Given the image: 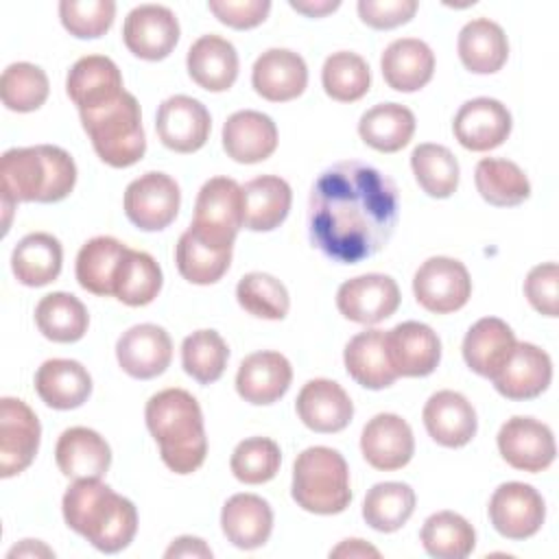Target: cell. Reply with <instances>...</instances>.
Instances as JSON below:
<instances>
[{"label": "cell", "mask_w": 559, "mask_h": 559, "mask_svg": "<svg viewBox=\"0 0 559 559\" xmlns=\"http://www.w3.org/2000/svg\"><path fill=\"white\" fill-rule=\"evenodd\" d=\"M293 500L308 513L334 515L349 507V467L341 452L312 445L297 454L293 465Z\"/></svg>", "instance_id": "6"}, {"label": "cell", "mask_w": 559, "mask_h": 559, "mask_svg": "<svg viewBox=\"0 0 559 559\" xmlns=\"http://www.w3.org/2000/svg\"><path fill=\"white\" fill-rule=\"evenodd\" d=\"M144 419L170 472L183 476L203 465L207 437L201 406L192 393L186 389H164L155 393L146 402Z\"/></svg>", "instance_id": "3"}, {"label": "cell", "mask_w": 559, "mask_h": 559, "mask_svg": "<svg viewBox=\"0 0 559 559\" xmlns=\"http://www.w3.org/2000/svg\"><path fill=\"white\" fill-rule=\"evenodd\" d=\"M411 168L419 188L432 199H448L459 188V162L443 144H417L411 153Z\"/></svg>", "instance_id": "45"}, {"label": "cell", "mask_w": 559, "mask_h": 559, "mask_svg": "<svg viewBox=\"0 0 559 559\" xmlns=\"http://www.w3.org/2000/svg\"><path fill=\"white\" fill-rule=\"evenodd\" d=\"M282 463L280 445L269 437H249L240 441L229 459L231 474L245 485L269 483Z\"/></svg>", "instance_id": "50"}, {"label": "cell", "mask_w": 559, "mask_h": 559, "mask_svg": "<svg viewBox=\"0 0 559 559\" xmlns=\"http://www.w3.org/2000/svg\"><path fill=\"white\" fill-rule=\"evenodd\" d=\"M96 155L111 168L133 166L144 157L146 135L140 103L127 90L98 107L79 111Z\"/></svg>", "instance_id": "5"}, {"label": "cell", "mask_w": 559, "mask_h": 559, "mask_svg": "<svg viewBox=\"0 0 559 559\" xmlns=\"http://www.w3.org/2000/svg\"><path fill=\"white\" fill-rule=\"evenodd\" d=\"M76 183V164L52 144L9 148L0 159V192L13 203H57Z\"/></svg>", "instance_id": "4"}, {"label": "cell", "mask_w": 559, "mask_h": 559, "mask_svg": "<svg viewBox=\"0 0 559 559\" xmlns=\"http://www.w3.org/2000/svg\"><path fill=\"white\" fill-rule=\"evenodd\" d=\"M347 373L365 389L380 391L397 380V373L389 360L386 332L365 330L349 338L343 352Z\"/></svg>", "instance_id": "33"}, {"label": "cell", "mask_w": 559, "mask_h": 559, "mask_svg": "<svg viewBox=\"0 0 559 559\" xmlns=\"http://www.w3.org/2000/svg\"><path fill=\"white\" fill-rule=\"evenodd\" d=\"M66 92L79 111L92 109L118 98L124 92L122 74L109 57L87 55L70 68Z\"/></svg>", "instance_id": "27"}, {"label": "cell", "mask_w": 559, "mask_h": 559, "mask_svg": "<svg viewBox=\"0 0 559 559\" xmlns=\"http://www.w3.org/2000/svg\"><path fill=\"white\" fill-rule=\"evenodd\" d=\"M413 293L417 304L428 312L448 314L467 304L472 295V280L463 262L435 255L415 271Z\"/></svg>", "instance_id": "9"}, {"label": "cell", "mask_w": 559, "mask_h": 559, "mask_svg": "<svg viewBox=\"0 0 559 559\" xmlns=\"http://www.w3.org/2000/svg\"><path fill=\"white\" fill-rule=\"evenodd\" d=\"M293 367L280 352H255L249 354L236 373L238 395L255 406L277 402L290 386Z\"/></svg>", "instance_id": "24"}, {"label": "cell", "mask_w": 559, "mask_h": 559, "mask_svg": "<svg viewBox=\"0 0 559 559\" xmlns=\"http://www.w3.org/2000/svg\"><path fill=\"white\" fill-rule=\"evenodd\" d=\"M500 456L515 469L544 472L552 465L557 445L552 430L535 417H511L498 430Z\"/></svg>", "instance_id": "12"}, {"label": "cell", "mask_w": 559, "mask_h": 559, "mask_svg": "<svg viewBox=\"0 0 559 559\" xmlns=\"http://www.w3.org/2000/svg\"><path fill=\"white\" fill-rule=\"evenodd\" d=\"M162 290V269L146 251L127 249L114 280V297L127 306H146Z\"/></svg>", "instance_id": "42"}, {"label": "cell", "mask_w": 559, "mask_h": 559, "mask_svg": "<svg viewBox=\"0 0 559 559\" xmlns=\"http://www.w3.org/2000/svg\"><path fill=\"white\" fill-rule=\"evenodd\" d=\"M330 557H380V550L362 539H345L330 550Z\"/></svg>", "instance_id": "57"}, {"label": "cell", "mask_w": 559, "mask_h": 559, "mask_svg": "<svg viewBox=\"0 0 559 559\" xmlns=\"http://www.w3.org/2000/svg\"><path fill=\"white\" fill-rule=\"evenodd\" d=\"M489 520L493 528L507 539L533 537L546 518V502L542 493L526 483H502L489 498Z\"/></svg>", "instance_id": "11"}, {"label": "cell", "mask_w": 559, "mask_h": 559, "mask_svg": "<svg viewBox=\"0 0 559 559\" xmlns=\"http://www.w3.org/2000/svg\"><path fill=\"white\" fill-rule=\"evenodd\" d=\"M524 295L528 304L544 317L559 314V266L557 262H544L528 271L524 280Z\"/></svg>", "instance_id": "52"}, {"label": "cell", "mask_w": 559, "mask_h": 559, "mask_svg": "<svg viewBox=\"0 0 559 559\" xmlns=\"http://www.w3.org/2000/svg\"><path fill=\"white\" fill-rule=\"evenodd\" d=\"M122 39L144 61L166 59L179 41L177 15L164 4H140L127 13Z\"/></svg>", "instance_id": "14"}, {"label": "cell", "mask_w": 559, "mask_h": 559, "mask_svg": "<svg viewBox=\"0 0 559 559\" xmlns=\"http://www.w3.org/2000/svg\"><path fill=\"white\" fill-rule=\"evenodd\" d=\"M421 419L432 441L443 448L467 445L478 428L474 406L467 402L465 395L450 389L437 391L428 397Z\"/></svg>", "instance_id": "23"}, {"label": "cell", "mask_w": 559, "mask_h": 559, "mask_svg": "<svg viewBox=\"0 0 559 559\" xmlns=\"http://www.w3.org/2000/svg\"><path fill=\"white\" fill-rule=\"evenodd\" d=\"M251 85L271 103L293 100L301 96L308 85L306 61L288 48H269L253 63Z\"/></svg>", "instance_id": "22"}, {"label": "cell", "mask_w": 559, "mask_h": 559, "mask_svg": "<svg viewBox=\"0 0 559 559\" xmlns=\"http://www.w3.org/2000/svg\"><path fill=\"white\" fill-rule=\"evenodd\" d=\"M55 461L61 474L72 480L103 478L111 465V448L96 430L74 426L61 432Z\"/></svg>", "instance_id": "26"}, {"label": "cell", "mask_w": 559, "mask_h": 559, "mask_svg": "<svg viewBox=\"0 0 559 559\" xmlns=\"http://www.w3.org/2000/svg\"><path fill=\"white\" fill-rule=\"evenodd\" d=\"M290 9L308 15V17H323L341 7L338 0H290Z\"/></svg>", "instance_id": "56"}, {"label": "cell", "mask_w": 559, "mask_h": 559, "mask_svg": "<svg viewBox=\"0 0 559 559\" xmlns=\"http://www.w3.org/2000/svg\"><path fill=\"white\" fill-rule=\"evenodd\" d=\"M234 245H214L188 227L175 247V262L183 280L207 286L218 282L231 264Z\"/></svg>", "instance_id": "36"}, {"label": "cell", "mask_w": 559, "mask_h": 559, "mask_svg": "<svg viewBox=\"0 0 559 559\" xmlns=\"http://www.w3.org/2000/svg\"><path fill=\"white\" fill-rule=\"evenodd\" d=\"M380 70L391 90L417 92L432 79L435 52L421 39L402 37L384 48Z\"/></svg>", "instance_id": "30"}, {"label": "cell", "mask_w": 559, "mask_h": 559, "mask_svg": "<svg viewBox=\"0 0 559 559\" xmlns=\"http://www.w3.org/2000/svg\"><path fill=\"white\" fill-rule=\"evenodd\" d=\"M360 452L365 461L382 472L404 467L415 452L413 430L395 413H378L371 417L360 435Z\"/></svg>", "instance_id": "19"}, {"label": "cell", "mask_w": 559, "mask_h": 559, "mask_svg": "<svg viewBox=\"0 0 559 559\" xmlns=\"http://www.w3.org/2000/svg\"><path fill=\"white\" fill-rule=\"evenodd\" d=\"M511 124V114L500 100L478 96L459 107L452 129L463 148L483 153L498 148L509 138Z\"/></svg>", "instance_id": "16"}, {"label": "cell", "mask_w": 559, "mask_h": 559, "mask_svg": "<svg viewBox=\"0 0 559 559\" xmlns=\"http://www.w3.org/2000/svg\"><path fill=\"white\" fill-rule=\"evenodd\" d=\"M459 59L474 74L498 72L509 57V41L502 26L489 17L469 20L459 33Z\"/></svg>", "instance_id": "34"}, {"label": "cell", "mask_w": 559, "mask_h": 559, "mask_svg": "<svg viewBox=\"0 0 559 559\" xmlns=\"http://www.w3.org/2000/svg\"><path fill=\"white\" fill-rule=\"evenodd\" d=\"M212 129V118L205 105L192 96L177 94L166 98L155 116V131L162 144L175 153L199 151Z\"/></svg>", "instance_id": "15"}, {"label": "cell", "mask_w": 559, "mask_h": 559, "mask_svg": "<svg viewBox=\"0 0 559 559\" xmlns=\"http://www.w3.org/2000/svg\"><path fill=\"white\" fill-rule=\"evenodd\" d=\"M61 242L46 231L26 234L11 253V269L20 284L37 288L55 282L61 273Z\"/></svg>", "instance_id": "35"}, {"label": "cell", "mask_w": 559, "mask_h": 559, "mask_svg": "<svg viewBox=\"0 0 559 559\" xmlns=\"http://www.w3.org/2000/svg\"><path fill=\"white\" fill-rule=\"evenodd\" d=\"M50 85L46 72L28 61H17L4 68L0 76V96L11 111H35L48 98Z\"/></svg>", "instance_id": "48"}, {"label": "cell", "mask_w": 559, "mask_h": 559, "mask_svg": "<svg viewBox=\"0 0 559 559\" xmlns=\"http://www.w3.org/2000/svg\"><path fill=\"white\" fill-rule=\"evenodd\" d=\"M190 79L207 92H225L238 76V52L221 35H201L186 57Z\"/></svg>", "instance_id": "31"}, {"label": "cell", "mask_w": 559, "mask_h": 559, "mask_svg": "<svg viewBox=\"0 0 559 559\" xmlns=\"http://www.w3.org/2000/svg\"><path fill=\"white\" fill-rule=\"evenodd\" d=\"M41 426L35 411L17 397L0 400V476L24 472L39 450Z\"/></svg>", "instance_id": "10"}, {"label": "cell", "mask_w": 559, "mask_h": 559, "mask_svg": "<svg viewBox=\"0 0 559 559\" xmlns=\"http://www.w3.org/2000/svg\"><path fill=\"white\" fill-rule=\"evenodd\" d=\"M61 511L74 533L107 555L124 550L138 531L133 502L116 493L100 478L74 480L63 493Z\"/></svg>", "instance_id": "2"}, {"label": "cell", "mask_w": 559, "mask_h": 559, "mask_svg": "<svg viewBox=\"0 0 559 559\" xmlns=\"http://www.w3.org/2000/svg\"><path fill=\"white\" fill-rule=\"evenodd\" d=\"M325 94L338 103L360 100L371 87V72L367 61L349 50L332 52L321 70Z\"/></svg>", "instance_id": "46"}, {"label": "cell", "mask_w": 559, "mask_h": 559, "mask_svg": "<svg viewBox=\"0 0 559 559\" xmlns=\"http://www.w3.org/2000/svg\"><path fill=\"white\" fill-rule=\"evenodd\" d=\"M415 511V491L406 483L389 480L373 485L362 500L365 522L380 533L402 528Z\"/></svg>", "instance_id": "44"}, {"label": "cell", "mask_w": 559, "mask_h": 559, "mask_svg": "<svg viewBox=\"0 0 559 559\" xmlns=\"http://www.w3.org/2000/svg\"><path fill=\"white\" fill-rule=\"evenodd\" d=\"M397 214L393 179L376 166L345 159L325 168L312 183L308 236L325 258L358 264L391 240Z\"/></svg>", "instance_id": "1"}, {"label": "cell", "mask_w": 559, "mask_h": 559, "mask_svg": "<svg viewBox=\"0 0 559 559\" xmlns=\"http://www.w3.org/2000/svg\"><path fill=\"white\" fill-rule=\"evenodd\" d=\"M386 352L397 378H424L441 360V341L430 325L404 321L386 332Z\"/></svg>", "instance_id": "18"}, {"label": "cell", "mask_w": 559, "mask_h": 559, "mask_svg": "<svg viewBox=\"0 0 559 559\" xmlns=\"http://www.w3.org/2000/svg\"><path fill=\"white\" fill-rule=\"evenodd\" d=\"M116 358L127 376L151 380L170 365L173 341L162 325L140 323L122 332L116 343Z\"/></svg>", "instance_id": "17"}, {"label": "cell", "mask_w": 559, "mask_h": 559, "mask_svg": "<svg viewBox=\"0 0 559 559\" xmlns=\"http://www.w3.org/2000/svg\"><path fill=\"white\" fill-rule=\"evenodd\" d=\"M221 528L236 548L253 550L269 542L273 531V511L255 493H234L221 511Z\"/></svg>", "instance_id": "29"}, {"label": "cell", "mask_w": 559, "mask_h": 559, "mask_svg": "<svg viewBox=\"0 0 559 559\" xmlns=\"http://www.w3.org/2000/svg\"><path fill=\"white\" fill-rule=\"evenodd\" d=\"M35 391L55 411L79 408L92 393V376L70 358H50L35 373Z\"/></svg>", "instance_id": "32"}, {"label": "cell", "mask_w": 559, "mask_h": 559, "mask_svg": "<svg viewBox=\"0 0 559 559\" xmlns=\"http://www.w3.org/2000/svg\"><path fill=\"white\" fill-rule=\"evenodd\" d=\"M358 133L367 146L380 153H395L411 142L415 116L400 103H380L360 116Z\"/></svg>", "instance_id": "39"}, {"label": "cell", "mask_w": 559, "mask_h": 559, "mask_svg": "<svg viewBox=\"0 0 559 559\" xmlns=\"http://www.w3.org/2000/svg\"><path fill=\"white\" fill-rule=\"evenodd\" d=\"M400 306V288L391 275L365 273L347 280L336 290L338 312L362 325H376L389 319Z\"/></svg>", "instance_id": "13"}, {"label": "cell", "mask_w": 559, "mask_h": 559, "mask_svg": "<svg viewBox=\"0 0 559 559\" xmlns=\"http://www.w3.org/2000/svg\"><path fill=\"white\" fill-rule=\"evenodd\" d=\"M417 7V0H358L356 4L360 20L378 31L406 24L415 15Z\"/></svg>", "instance_id": "53"}, {"label": "cell", "mask_w": 559, "mask_h": 559, "mask_svg": "<svg viewBox=\"0 0 559 559\" xmlns=\"http://www.w3.org/2000/svg\"><path fill=\"white\" fill-rule=\"evenodd\" d=\"M419 539L430 557L465 559L476 546V531L463 515L454 511H437L426 518Z\"/></svg>", "instance_id": "43"}, {"label": "cell", "mask_w": 559, "mask_h": 559, "mask_svg": "<svg viewBox=\"0 0 559 559\" xmlns=\"http://www.w3.org/2000/svg\"><path fill=\"white\" fill-rule=\"evenodd\" d=\"M124 214L142 231L168 227L179 212L181 192L177 181L166 173H144L124 190Z\"/></svg>", "instance_id": "8"}, {"label": "cell", "mask_w": 559, "mask_h": 559, "mask_svg": "<svg viewBox=\"0 0 559 559\" xmlns=\"http://www.w3.org/2000/svg\"><path fill=\"white\" fill-rule=\"evenodd\" d=\"M236 299L242 310L269 321L284 319L290 308L286 286L277 277L262 271H253L240 277L236 286Z\"/></svg>", "instance_id": "49"}, {"label": "cell", "mask_w": 559, "mask_h": 559, "mask_svg": "<svg viewBox=\"0 0 559 559\" xmlns=\"http://www.w3.org/2000/svg\"><path fill=\"white\" fill-rule=\"evenodd\" d=\"M515 345V334L502 319L483 317L463 338V358L474 373L491 380L511 358Z\"/></svg>", "instance_id": "28"}, {"label": "cell", "mask_w": 559, "mask_h": 559, "mask_svg": "<svg viewBox=\"0 0 559 559\" xmlns=\"http://www.w3.org/2000/svg\"><path fill=\"white\" fill-rule=\"evenodd\" d=\"M223 148L238 164L264 162L277 148V127L262 111H236L223 124Z\"/></svg>", "instance_id": "25"}, {"label": "cell", "mask_w": 559, "mask_h": 559, "mask_svg": "<svg viewBox=\"0 0 559 559\" xmlns=\"http://www.w3.org/2000/svg\"><path fill=\"white\" fill-rule=\"evenodd\" d=\"M129 247L111 236H96L87 240L76 253V282L92 295H114V280L118 264Z\"/></svg>", "instance_id": "38"}, {"label": "cell", "mask_w": 559, "mask_h": 559, "mask_svg": "<svg viewBox=\"0 0 559 559\" xmlns=\"http://www.w3.org/2000/svg\"><path fill=\"white\" fill-rule=\"evenodd\" d=\"M297 415L314 432H341L354 417V404L347 391L328 378L308 380L295 402Z\"/></svg>", "instance_id": "20"}, {"label": "cell", "mask_w": 559, "mask_h": 559, "mask_svg": "<svg viewBox=\"0 0 559 559\" xmlns=\"http://www.w3.org/2000/svg\"><path fill=\"white\" fill-rule=\"evenodd\" d=\"M164 557H168V559H173V557H203V559H212V550H210V546L201 537L181 535V537H177L166 548Z\"/></svg>", "instance_id": "55"}, {"label": "cell", "mask_w": 559, "mask_h": 559, "mask_svg": "<svg viewBox=\"0 0 559 559\" xmlns=\"http://www.w3.org/2000/svg\"><path fill=\"white\" fill-rule=\"evenodd\" d=\"M229 358V347L216 330H197L181 343L183 371L199 384L216 382Z\"/></svg>", "instance_id": "47"}, {"label": "cell", "mask_w": 559, "mask_h": 559, "mask_svg": "<svg viewBox=\"0 0 559 559\" xmlns=\"http://www.w3.org/2000/svg\"><path fill=\"white\" fill-rule=\"evenodd\" d=\"M59 17L63 28L79 39L105 35L116 17L114 0H61Z\"/></svg>", "instance_id": "51"}, {"label": "cell", "mask_w": 559, "mask_h": 559, "mask_svg": "<svg viewBox=\"0 0 559 559\" xmlns=\"http://www.w3.org/2000/svg\"><path fill=\"white\" fill-rule=\"evenodd\" d=\"M207 9L218 17V22L247 31L262 24L269 17V0H210Z\"/></svg>", "instance_id": "54"}, {"label": "cell", "mask_w": 559, "mask_h": 559, "mask_svg": "<svg viewBox=\"0 0 559 559\" xmlns=\"http://www.w3.org/2000/svg\"><path fill=\"white\" fill-rule=\"evenodd\" d=\"M33 555H35V557H37V555L52 557L55 552H52L48 546H44L41 542H37V539H24L20 546L11 548L7 557H33Z\"/></svg>", "instance_id": "58"}, {"label": "cell", "mask_w": 559, "mask_h": 559, "mask_svg": "<svg viewBox=\"0 0 559 559\" xmlns=\"http://www.w3.org/2000/svg\"><path fill=\"white\" fill-rule=\"evenodd\" d=\"M474 181L480 197L496 207H513L531 197L528 177L511 159L483 157L476 164Z\"/></svg>", "instance_id": "41"}, {"label": "cell", "mask_w": 559, "mask_h": 559, "mask_svg": "<svg viewBox=\"0 0 559 559\" xmlns=\"http://www.w3.org/2000/svg\"><path fill=\"white\" fill-rule=\"evenodd\" d=\"M245 227L251 231H271L284 223L290 210V186L277 175H262L242 186Z\"/></svg>", "instance_id": "37"}, {"label": "cell", "mask_w": 559, "mask_h": 559, "mask_svg": "<svg viewBox=\"0 0 559 559\" xmlns=\"http://www.w3.org/2000/svg\"><path fill=\"white\" fill-rule=\"evenodd\" d=\"M190 227L214 245H234L236 234L245 227L242 186L231 177L207 179L197 194Z\"/></svg>", "instance_id": "7"}, {"label": "cell", "mask_w": 559, "mask_h": 559, "mask_svg": "<svg viewBox=\"0 0 559 559\" xmlns=\"http://www.w3.org/2000/svg\"><path fill=\"white\" fill-rule=\"evenodd\" d=\"M552 380L550 356L533 345L518 343L504 367L491 378L496 391L507 400H533L542 395Z\"/></svg>", "instance_id": "21"}, {"label": "cell", "mask_w": 559, "mask_h": 559, "mask_svg": "<svg viewBox=\"0 0 559 559\" xmlns=\"http://www.w3.org/2000/svg\"><path fill=\"white\" fill-rule=\"evenodd\" d=\"M35 323L48 341L76 343L87 332L90 314L79 297L57 290L39 299L35 308Z\"/></svg>", "instance_id": "40"}]
</instances>
